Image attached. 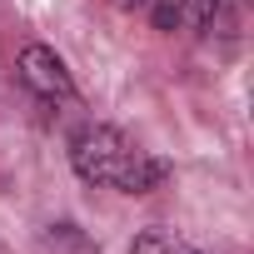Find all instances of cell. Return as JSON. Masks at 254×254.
Wrapping results in <instances>:
<instances>
[{
	"label": "cell",
	"instance_id": "obj_6",
	"mask_svg": "<svg viewBox=\"0 0 254 254\" xmlns=\"http://www.w3.org/2000/svg\"><path fill=\"white\" fill-rule=\"evenodd\" d=\"M120 5H145V0H120Z\"/></svg>",
	"mask_w": 254,
	"mask_h": 254
},
{
	"label": "cell",
	"instance_id": "obj_3",
	"mask_svg": "<svg viewBox=\"0 0 254 254\" xmlns=\"http://www.w3.org/2000/svg\"><path fill=\"white\" fill-rule=\"evenodd\" d=\"M130 254H204V249H194V244H185V239H175V234H165V229H145V234L130 244Z\"/></svg>",
	"mask_w": 254,
	"mask_h": 254
},
{
	"label": "cell",
	"instance_id": "obj_4",
	"mask_svg": "<svg viewBox=\"0 0 254 254\" xmlns=\"http://www.w3.org/2000/svg\"><path fill=\"white\" fill-rule=\"evenodd\" d=\"M214 10H219V0H185V25H209L214 20Z\"/></svg>",
	"mask_w": 254,
	"mask_h": 254
},
{
	"label": "cell",
	"instance_id": "obj_5",
	"mask_svg": "<svg viewBox=\"0 0 254 254\" xmlns=\"http://www.w3.org/2000/svg\"><path fill=\"white\" fill-rule=\"evenodd\" d=\"M155 25H160V30L185 25V0H160V5H155Z\"/></svg>",
	"mask_w": 254,
	"mask_h": 254
},
{
	"label": "cell",
	"instance_id": "obj_2",
	"mask_svg": "<svg viewBox=\"0 0 254 254\" xmlns=\"http://www.w3.org/2000/svg\"><path fill=\"white\" fill-rule=\"evenodd\" d=\"M20 80H25V90H35V95L50 100V105L75 100V80H70L65 60H60L50 45H25V50H20Z\"/></svg>",
	"mask_w": 254,
	"mask_h": 254
},
{
	"label": "cell",
	"instance_id": "obj_1",
	"mask_svg": "<svg viewBox=\"0 0 254 254\" xmlns=\"http://www.w3.org/2000/svg\"><path fill=\"white\" fill-rule=\"evenodd\" d=\"M70 165L85 185L120 190V194H150L165 185L170 165L155 160L150 150L130 145L115 125H80L70 135Z\"/></svg>",
	"mask_w": 254,
	"mask_h": 254
}]
</instances>
